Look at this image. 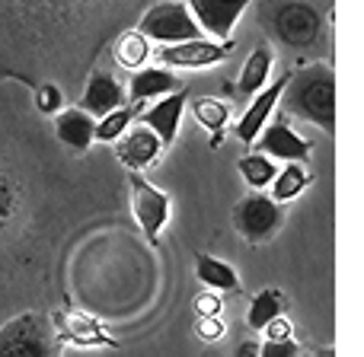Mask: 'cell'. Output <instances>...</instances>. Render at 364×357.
Wrapping results in <instances>:
<instances>
[{
	"label": "cell",
	"mask_w": 364,
	"mask_h": 357,
	"mask_svg": "<svg viewBox=\"0 0 364 357\" xmlns=\"http://www.w3.org/2000/svg\"><path fill=\"white\" fill-rule=\"evenodd\" d=\"M284 106V115L304 119L310 125L323 128L326 134L336 131V74L329 64H310L297 70L278 99Z\"/></svg>",
	"instance_id": "cell-1"
},
{
	"label": "cell",
	"mask_w": 364,
	"mask_h": 357,
	"mask_svg": "<svg viewBox=\"0 0 364 357\" xmlns=\"http://www.w3.org/2000/svg\"><path fill=\"white\" fill-rule=\"evenodd\" d=\"M58 339L51 319L38 313H23L0 329V357H58Z\"/></svg>",
	"instance_id": "cell-2"
},
{
	"label": "cell",
	"mask_w": 364,
	"mask_h": 357,
	"mask_svg": "<svg viewBox=\"0 0 364 357\" xmlns=\"http://www.w3.org/2000/svg\"><path fill=\"white\" fill-rule=\"evenodd\" d=\"M138 32L147 42H160V45H176V42L201 38L198 23L192 19L188 6L179 4V0H164V4L151 6V10L141 16Z\"/></svg>",
	"instance_id": "cell-3"
},
{
	"label": "cell",
	"mask_w": 364,
	"mask_h": 357,
	"mask_svg": "<svg viewBox=\"0 0 364 357\" xmlns=\"http://www.w3.org/2000/svg\"><path fill=\"white\" fill-rule=\"evenodd\" d=\"M272 29L291 48H307L320 38L323 32V16L316 6L304 4V0H284L272 13Z\"/></svg>",
	"instance_id": "cell-4"
},
{
	"label": "cell",
	"mask_w": 364,
	"mask_h": 357,
	"mask_svg": "<svg viewBox=\"0 0 364 357\" xmlns=\"http://www.w3.org/2000/svg\"><path fill=\"white\" fill-rule=\"evenodd\" d=\"M278 226H282V204H275L272 194L250 192L237 204V230L246 243H265V239L275 236Z\"/></svg>",
	"instance_id": "cell-5"
},
{
	"label": "cell",
	"mask_w": 364,
	"mask_h": 357,
	"mask_svg": "<svg viewBox=\"0 0 364 357\" xmlns=\"http://www.w3.org/2000/svg\"><path fill=\"white\" fill-rule=\"evenodd\" d=\"M132 211L138 217L144 236L151 239V246H157L160 230L170 220V198L157 185H151L144 176H138V172H132Z\"/></svg>",
	"instance_id": "cell-6"
},
{
	"label": "cell",
	"mask_w": 364,
	"mask_h": 357,
	"mask_svg": "<svg viewBox=\"0 0 364 357\" xmlns=\"http://www.w3.org/2000/svg\"><path fill=\"white\" fill-rule=\"evenodd\" d=\"M259 150L269 160H284V163H304L310 157V144L291 128L288 115H278L275 121H265V128L256 138Z\"/></svg>",
	"instance_id": "cell-7"
},
{
	"label": "cell",
	"mask_w": 364,
	"mask_h": 357,
	"mask_svg": "<svg viewBox=\"0 0 364 357\" xmlns=\"http://www.w3.org/2000/svg\"><path fill=\"white\" fill-rule=\"evenodd\" d=\"M186 6L201 32H208L218 42H227L237 19L250 6V0H186Z\"/></svg>",
	"instance_id": "cell-8"
},
{
	"label": "cell",
	"mask_w": 364,
	"mask_h": 357,
	"mask_svg": "<svg viewBox=\"0 0 364 357\" xmlns=\"http://www.w3.org/2000/svg\"><path fill=\"white\" fill-rule=\"evenodd\" d=\"M157 55L166 67H211V64H220L227 57V42L218 45L211 38H192V42L164 45Z\"/></svg>",
	"instance_id": "cell-9"
},
{
	"label": "cell",
	"mask_w": 364,
	"mask_h": 357,
	"mask_svg": "<svg viewBox=\"0 0 364 357\" xmlns=\"http://www.w3.org/2000/svg\"><path fill=\"white\" fill-rule=\"evenodd\" d=\"M284 83H288V77H282V80L269 83L265 89H259V93L252 96V102L246 106V112L240 115V121H237V141H243V144H256L259 131L265 128V121L272 119V112H275L278 99H282Z\"/></svg>",
	"instance_id": "cell-10"
},
{
	"label": "cell",
	"mask_w": 364,
	"mask_h": 357,
	"mask_svg": "<svg viewBox=\"0 0 364 357\" xmlns=\"http://www.w3.org/2000/svg\"><path fill=\"white\" fill-rule=\"evenodd\" d=\"M115 153H119V160L132 172H141L151 163H157L160 153H164V144H160V138L151 131V128H134V131H125L119 138Z\"/></svg>",
	"instance_id": "cell-11"
},
{
	"label": "cell",
	"mask_w": 364,
	"mask_h": 357,
	"mask_svg": "<svg viewBox=\"0 0 364 357\" xmlns=\"http://www.w3.org/2000/svg\"><path fill=\"white\" fill-rule=\"evenodd\" d=\"M182 109H186V93L176 89V93H170V96H160V102H154V106L141 115L144 128H151V131L157 134L160 144H164V150L176 141V134H179Z\"/></svg>",
	"instance_id": "cell-12"
},
{
	"label": "cell",
	"mask_w": 364,
	"mask_h": 357,
	"mask_svg": "<svg viewBox=\"0 0 364 357\" xmlns=\"http://www.w3.org/2000/svg\"><path fill=\"white\" fill-rule=\"evenodd\" d=\"M125 106V89L115 77L109 74H93L83 89V112L93 115V119H102L106 112Z\"/></svg>",
	"instance_id": "cell-13"
},
{
	"label": "cell",
	"mask_w": 364,
	"mask_h": 357,
	"mask_svg": "<svg viewBox=\"0 0 364 357\" xmlns=\"http://www.w3.org/2000/svg\"><path fill=\"white\" fill-rule=\"evenodd\" d=\"M176 89H182L179 77H173V70H166V67H141V70H134L132 83H128L132 102L160 99V96H170Z\"/></svg>",
	"instance_id": "cell-14"
},
{
	"label": "cell",
	"mask_w": 364,
	"mask_h": 357,
	"mask_svg": "<svg viewBox=\"0 0 364 357\" xmlns=\"http://www.w3.org/2000/svg\"><path fill=\"white\" fill-rule=\"evenodd\" d=\"M93 128H96V119L87 115L83 109H68V112H61L55 121L58 141L68 144L70 150H77V153L90 150V144H93Z\"/></svg>",
	"instance_id": "cell-15"
},
{
	"label": "cell",
	"mask_w": 364,
	"mask_h": 357,
	"mask_svg": "<svg viewBox=\"0 0 364 357\" xmlns=\"http://www.w3.org/2000/svg\"><path fill=\"white\" fill-rule=\"evenodd\" d=\"M272 64H275V55H272V45H256L246 57L243 70H240V80H237V89L243 96H256L259 89L269 87V77H272Z\"/></svg>",
	"instance_id": "cell-16"
},
{
	"label": "cell",
	"mask_w": 364,
	"mask_h": 357,
	"mask_svg": "<svg viewBox=\"0 0 364 357\" xmlns=\"http://www.w3.org/2000/svg\"><path fill=\"white\" fill-rule=\"evenodd\" d=\"M195 275L208 290H240V275L227 262L214 256H198L195 258Z\"/></svg>",
	"instance_id": "cell-17"
},
{
	"label": "cell",
	"mask_w": 364,
	"mask_h": 357,
	"mask_svg": "<svg viewBox=\"0 0 364 357\" xmlns=\"http://www.w3.org/2000/svg\"><path fill=\"white\" fill-rule=\"evenodd\" d=\"M58 339H70V341H77V345H109V348H115V339H109V335L102 332L93 319H87V316H64Z\"/></svg>",
	"instance_id": "cell-18"
},
{
	"label": "cell",
	"mask_w": 364,
	"mask_h": 357,
	"mask_svg": "<svg viewBox=\"0 0 364 357\" xmlns=\"http://www.w3.org/2000/svg\"><path fill=\"white\" fill-rule=\"evenodd\" d=\"M307 185H310V172L304 170V163H288L284 170L275 172V179H272V185H269L272 201H275V204H284V201L297 198Z\"/></svg>",
	"instance_id": "cell-19"
},
{
	"label": "cell",
	"mask_w": 364,
	"mask_h": 357,
	"mask_svg": "<svg viewBox=\"0 0 364 357\" xmlns=\"http://www.w3.org/2000/svg\"><path fill=\"white\" fill-rule=\"evenodd\" d=\"M237 170L252 192H265V188L272 185V179H275L278 166H275V160H269L265 153H246V157L237 160Z\"/></svg>",
	"instance_id": "cell-20"
},
{
	"label": "cell",
	"mask_w": 364,
	"mask_h": 357,
	"mask_svg": "<svg viewBox=\"0 0 364 357\" xmlns=\"http://www.w3.org/2000/svg\"><path fill=\"white\" fill-rule=\"evenodd\" d=\"M151 57V42H147L141 32H125V35L115 42V61L128 70H141Z\"/></svg>",
	"instance_id": "cell-21"
},
{
	"label": "cell",
	"mask_w": 364,
	"mask_h": 357,
	"mask_svg": "<svg viewBox=\"0 0 364 357\" xmlns=\"http://www.w3.org/2000/svg\"><path fill=\"white\" fill-rule=\"evenodd\" d=\"M282 309H284L282 294H278V290H262V294L252 297V307H250V313H246V322H250V329L262 332L275 316H282Z\"/></svg>",
	"instance_id": "cell-22"
},
{
	"label": "cell",
	"mask_w": 364,
	"mask_h": 357,
	"mask_svg": "<svg viewBox=\"0 0 364 357\" xmlns=\"http://www.w3.org/2000/svg\"><path fill=\"white\" fill-rule=\"evenodd\" d=\"M192 115L201 128H208V131H224L227 119H230V109H227V102H220V99L198 96V99H192Z\"/></svg>",
	"instance_id": "cell-23"
},
{
	"label": "cell",
	"mask_w": 364,
	"mask_h": 357,
	"mask_svg": "<svg viewBox=\"0 0 364 357\" xmlns=\"http://www.w3.org/2000/svg\"><path fill=\"white\" fill-rule=\"evenodd\" d=\"M132 119H134V112L128 106H119V109H112V112H106L100 121H96L93 141H102V144H112V141H119L122 134L128 131Z\"/></svg>",
	"instance_id": "cell-24"
},
{
	"label": "cell",
	"mask_w": 364,
	"mask_h": 357,
	"mask_svg": "<svg viewBox=\"0 0 364 357\" xmlns=\"http://www.w3.org/2000/svg\"><path fill=\"white\" fill-rule=\"evenodd\" d=\"M224 322H220V316H198L195 319V335H198L201 341H220L224 339Z\"/></svg>",
	"instance_id": "cell-25"
},
{
	"label": "cell",
	"mask_w": 364,
	"mask_h": 357,
	"mask_svg": "<svg viewBox=\"0 0 364 357\" xmlns=\"http://www.w3.org/2000/svg\"><path fill=\"white\" fill-rule=\"evenodd\" d=\"M256 357H301V348H297L294 339H288V341H265V345L259 348Z\"/></svg>",
	"instance_id": "cell-26"
},
{
	"label": "cell",
	"mask_w": 364,
	"mask_h": 357,
	"mask_svg": "<svg viewBox=\"0 0 364 357\" xmlns=\"http://www.w3.org/2000/svg\"><path fill=\"white\" fill-rule=\"evenodd\" d=\"M262 332H265V341H288V339H294V326H291V319H284V316H275V319H272Z\"/></svg>",
	"instance_id": "cell-27"
},
{
	"label": "cell",
	"mask_w": 364,
	"mask_h": 357,
	"mask_svg": "<svg viewBox=\"0 0 364 357\" xmlns=\"http://www.w3.org/2000/svg\"><path fill=\"white\" fill-rule=\"evenodd\" d=\"M64 106V96L58 87H42L38 89V109H42L45 115H58V109Z\"/></svg>",
	"instance_id": "cell-28"
},
{
	"label": "cell",
	"mask_w": 364,
	"mask_h": 357,
	"mask_svg": "<svg viewBox=\"0 0 364 357\" xmlns=\"http://www.w3.org/2000/svg\"><path fill=\"white\" fill-rule=\"evenodd\" d=\"M195 309H198V316H220L224 303H220L218 290H205V294L195 297Z\"/></svg>",
	"instance_id": "cell-29"
},
{
	"label": "cell",
	"mask_w": 364,
	"mask_h": 357,
	"mask_svg": "<svg viewBox=\"0 0 364 357\" xmlns=\"http://www.w3.org/2000/svg\"><path fill=\"white\" fill-rule=\"evenodd\" d=\"M259 354V345H252V341H246L243 348H240V354L237 357H256Z\"/></svg>",
	"instance_id": "cell-30"
}]
</instances>
